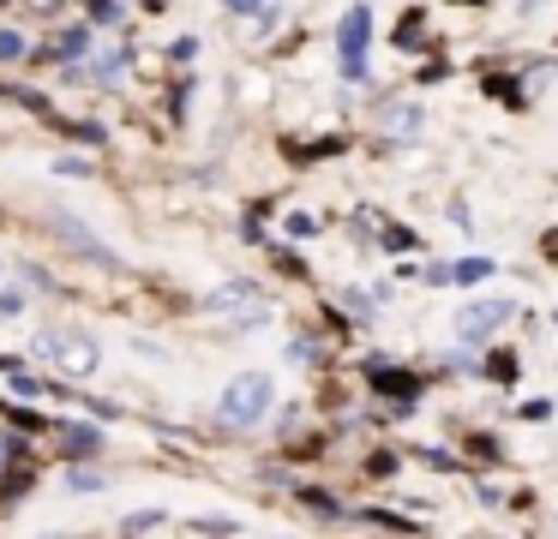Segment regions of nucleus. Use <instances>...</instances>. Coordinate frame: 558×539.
I'll return each instance as SVG.
<instances>
[{"mask_svg": "<svg viewBox=\"0 0 558 539\" xmlns=\"http://www.w3.org/2000/svg\"><path fill=\"white\" fill-rule=\"evenodd\" d=\"M265 407H270V378H258V371H241L222 390V419L229 426H253V419H265Z\"/></svg>", "mask_w": 558, "mask_h": 539, "instance_id": "f257e3e1", "label": "nucleus"}, {"mask_svg": "<svg viewBox=\"0 0 558 539\" xmlns=\"http://www.w3.org/2000/svg\"><path fill=\"white\" fill-rule=\"evenodd\" d=\"M342 72L349 78H366V7H354L349 19H342Z\"/></svg>", "mask_w": 558, "mask_h": 539, "instance_id": "f03ea898", "label": "nucleus"}, {"mask_svg": "<svg viewBox=\"0 0 558 539\" xmlns=\"http://www.w3.org/2000/svg\"><path fill=\"white\" fill-rule=\"evenodd\" d=\"M37 347H43V354H54L66 371H90V366H97V347H90L85 335H61V330H54V335H43Z\"/></svg>", "mask_w": 558, "mask_h": 539, "instance_id": "7ed1b4c3", "label": "nucleus"}, {"mask_svg": "<svg viewBox=\"0 0 558 539\" xmlns=\"http://www.w3.org/2000/svg\"><path fill=\"white\" fill-rule=\"evenodd\" d=\"M505 299H481V306H469V311H462V323H457V335H462V342H481V335L486 330H498V323H505Z\"/></svg>", "mask_w": 558, "mask_h": 539, "instance_id": "20e7f679", "label": "nucleus"}, {"mask_svg": "<svg viewBox=\"0 0 558 539\" xmlns=\"http://www.w3.org/2000/svg\"><path fill=\"white\" fill-rule=\"evenodd\" d=\"M366 378H373V390H385V395H402V402L414 395V378H409V371H385V366H373Z\"/></svg>", "mask_w": 558, "mask_h": 539, "instance_id": "39448f33", "label": "nucleus"}, {"mask_svg": "<svg viewBox=\"0 0 558 539\" xmlns=\"http://www.w3.org/2000/svg\"><path fill=\"white\" fill-rule=\"evenodd\" d=\"M486 275H493V264H486V258H462L457 270H450V282H486Z\"/></svg>", "mask_w": 558, "mask_h": 539, "instance_id": "423d86ee", "label": "nucleus"}, {"mask_svg": "<svg viewBox=\"0 0 558 539\" xmlns=\"http://www.w3.org/2000/svg\"><path fill=\"white\" fill-rule=\"evenodd\" d=\"M486 371H493L498 383H510V378H517V359H510V354H493V366H486Z\"/></svg>", "mask_w": 558, "mask_h": 539, "instance_id": "0eeeda50", "label": "nucleus"}, {"mask_svg": "<svg viewBox=\"0 0 558 539\" xmlns=\"http://www.w3.org/2000/svg\"><path fill=\"white\" fill-rule=\"evenodd\" d=\"M66 443H73V450H97V431H85V426H66Z\"/></svg>", "mask_w": 558, "mask_h": 539, "instance_id": "6e6552de", "label": "nucleus"}, {"mask_svg": "<svg viewBox=\"0 0 558 539\" xmlns=\"http://www.w3.org/2000/svg\"><path fill=\"white\" fill-rule=\"evenodd\" d=\"M306 503H313L318 515H337V498H325V491H306Z\"/></svg>", "mask_w": 558, "mask_h": 539, "instance_id": "1a4fd4ad", "label": "nucleus"}, {"mask_svg": "<svg viewBox=\"0 0 558 539\" xmlns=\"http://www.w3.org/2000/svg\"><path fill=\"white\" fill-rule=\"evenodd\" d=\"M19 48H25V42H19V36H13V30H0V60H13V54H19Z\"/></svg>", "mask_w": 558, "mask_h": 539, "instance_id": "9d476101", "label": "nucleus"}, {"mask_svg": "<svg viewBox=\"0 0 558 539\" xmlns=\"http://www.w3.org/2000/svg\"><path fill=\"white\" fill-rule=\"evenodd\" d=\"M229 7H241V12H246V7H258V0H229Z\"/></svg>", "mask_w": 558, "mask_h": 539, "instance_id": "9b49d317", "label": "nucleus"}]
</instances>
